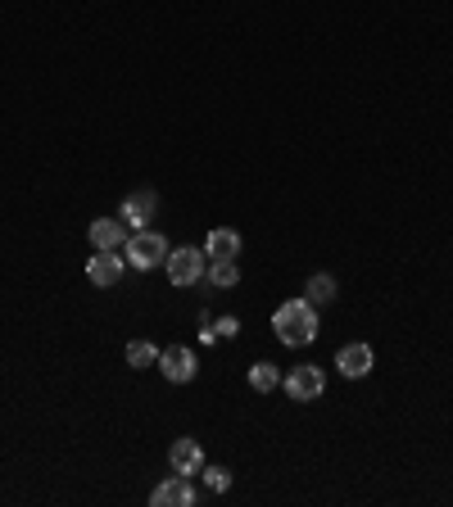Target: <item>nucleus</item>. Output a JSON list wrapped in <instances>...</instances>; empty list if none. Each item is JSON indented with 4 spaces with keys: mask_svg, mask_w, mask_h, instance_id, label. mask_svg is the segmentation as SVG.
<instances>
[{
    "mask_svg": "<svg viewBox=\"0 0 453 507\" xmlns=\"http://www.w3.org/2000/svg\"><path fill=\"white\" fill-rule=\"evenodd\" d=\"M272 331L281 344L299 349V344H313L317 340V308L299 295V299H286L277 313H272Z\"/></svg>",
    "mask_w": 453,
    "mask_h": 507,
    "instance_id": "obj_1",
    "label": "nucleus"
},
{
    "mask_svg": "<svg viewBox=\"0 0 453 507\" xmlns=\"http://www.w3.org/2000/svg\"><path fill=\"white\" fill-rule=\"evenodd\" d=\"M168 249H173V245H168L159 231L141 227V231H132V236H127V245H123V258H127L137 272H150V268L168 263Z\"/></svg>",
    "mask_w": 453,
    "mask_h": 507,
    "instance_id": "obj_2",
    "label": "nucleus"
},
{
    "mask_svg": "<svg viewBox=\"0 0 453 507\" xmlns=\"http://www.w3.org/2000/svg\"><path fill=\"white\" fill-rule=\"evenodd\" d=\"M164 272H168V281L177 286V290H191L195 281H204V272H209V254L204 249H168V263H164Z\"/></svg>",
    "mask_w": 453,
    "mask_h": 507,
    "instance_id": "obj_3",
    "label": "nucleus"
},
{
    "mask_svg": "<svg viewBox=\"0 0 453 507\" xmlns=\"http://www.w3.org/2000/svg\"><path fill=\"white\" fill-rule=\"evenodd\" d=\"M281 385H286V394H290V399L313 403V399H322V390H326V371H322V367H313V362H299L290 376H281Z\"/></svg>",
    "mask_w": 453,
    "mask_h": 507,
    "instance_id": "obj_4",
    "label": "nucleus"
},
{
    "mask_svg": "<svg viewBox=\"0 0 453 507\" xmlns=\"http://www.w3.org/2000/svg\"><path fill=\"white\" fill-rule=\"evenodd\" d=\"M159 371H164L173 385H186V380H195L200 362H195V353H191L186 344H168V349H159Z\"/></svg>",
    "mask_w": 453,
    "mask_h": 507,
    "instance_id": "obj_5",
    "label": "nucleus"
},
{
    "mask_svg": "<svg viewBox=\"0 0 453 507\" xmlns=\"http://www.w3.org/2000/svg\"><path fill=\"white\" fill-rule=\"evenodd\" d=\"M123 268H127V258L118 249H96L91 263H87V281L91 286H118L123 281Z\"/></svg>",
    "mask_w": 453,
    "mask_h": 507,
    "instance_id": "obj_6",
    "label": "nucleus"
},
{
    "mask_svg": "<svg viewBox=\"0 0 453 507\" xmlns=\"http://www.w3.org/2000/svg\"><path fill=\"white\" fill-rule=\"evenodd\" d=\"M150 507H195V484L191 475H173L150 489Z\"/></svg>",
    "mask_w": 453,
    "mask_h": 507,
    "instance_id": "obj_7",
    "label": "nucleus"
},
{
    "mask_svg": "<svg viewBox=\"0 0 453 507\" xmlns=\"http://www.w3.org/2000/svg\"><path fill=\"white\" fill-rule=\"evenodd\" d=\"M372 362H376L372 344H344V349L335 353V371H340L344 380H363V376L372 371Z\"/></svg>",
    "mask_w": 453,
    "mask_h": 507,
    "instance_id": "obj_8",
    "label": "nucleus"
},
{
    "mask_svg": "<svg viewBox=\"0 0 453 507\" xmlns=\"http://www.w3.org/2000/svg\"><path fill=\"white\" fill-rule=\"evenodd\" d=\"M127 236H132V227H127L123 218H96L91 231H87V240H91L96 249H123Z\"/></svg>",
    "mask_w": 453,
    "mask_h": 507,
    "instance_id": "obj_9",
    "label": "nucleus"
},
{
    "mask_svg": "<svg viewBox=\"0 0 453 507\" xmlns=\"http://www.w3.org/2000/svg\"><path fill=\"white\" fill-rule=\"evenodd\" d=\"M168 462H173L177 475H191V480H195V475L204 471V448H200L195 439H177V444L168 448Z\"/></svg>",
    "mask_w": 453,
    "mask_h": 507,
    "instance_id": "obj_10",
    "label": "nucleus"
},
{
    "mask_svg": "<svg viewBox=\"0 0 453 507\" xmlns=\"http://www.w3.org/2000/svg\"><path fill=\"white\" fill-rule=\"evenodd\" d=\"M155 209H159V195H155V191H137V195H127V204H123V222H127L132 231H141V227L155 218Z\"/></svg>",
    "mask_w": 453,
    "mask_h": 507,
    "instance_id": "obj_11",
    "label": "nucleus"
},
{
    "mask_svg": "<svg viewBox=\"0 0 453 507\" xmlns=\"http://www.w3.org/2000/svg\"><path fill=\"white\" fill-rule=\"evenodd\" d=\"M204 254H209V258H236V254H241V231H231V227H213L209 240H204Z\"/></svg>",
    "mask_w": 453,
    "mask_h": 507,
    "instance_id": "obj_12",
    "label": "nucleus"
},
{
    "mask_svg": "<svg viewBox=\"0 0 453 507\" xmlns=\"http://www.w3.org/2000/svg\"><path fill=\"white\" fill-rule=\"evenodd\" d=\"M335 295H340V286H335V277H331V272H317V277H308V286H304V299H308L313 308L335 304Z\"/></svg>",
    "mask_w": 453,
    "mask_h": 507,
    "instance_id": "obj_13",
    "label": "nucleus"
},
{
    "mask_svg": "<svg viewBox=\"0 0 453 507\" xmlns=\"http://www.w3.org/2000/svg\"><path fill=\"white\" fill-rule=\"evenodd\" d=\"M218 290H231L236 281H241V268H236V258H209V272H204Z\"/></svg>",
    "mask_w": 453,
    "mask_h": 507,
    "instance_id": "obj_14",
    "label": "nucleus"
},
{
    "mask_svg": "<svg viewBox=\"0 0 453 507\" xmlns=\"http://www.w3.org/2000/svg\"><path fill=\"white\" fill-rule=\"evenodd\" d=\"M250 385H254L259 394H268V390L281 385V371H277L272 362H254V367H250Z\"/></svg>",
    "mask_w": 453,
    "mask_h": 507,
    "instance_id": "obj_15",
    "label": "nucleus"
},
{
    "mask_svg": "<svg viewBox=\"0 0 453 507\" xmlns=\"http://www.w3.org/2000/svg\"><path fill=\"white\" fill-rule=\"evenodd\" d=\"M127 362H132V367H155V362H159V349H155L150 340H132V344H127Z\"/></svg>",
    "mask_w": 453,
    "mask_h": 507,
    "instance_id": "obj_16",
    "label": "nucleus"
},
{
    "mask_svg": "<svg viewBox=\"0 0 453 507\" xmlns=\"http://www.w3.org/2000/svg\"><path fill=\"white\" fill-rule=\"evenodd\" d=\"M200 475H204V484H209L213 493H222V489H231V471H227V466H204Z\"/></svg>",
    "mask_w": 453,
    "mask_h": 507,
    "instance_id": "obj_17",
    "label": "nucleus"
},
{
    "mask_svg": "<svg viewBox=\"0 0 453 507\" xmlns=\"http://www.w3.org/2000/svg\"><path fill=\"white\" fill-rule=\"evenodd\" d=\"M209 331H213V340H231V335L241 331V322H236V317H218Z\"/></svg>",
    "mask_w": 453,
    "mask_h": 507,
    "instance_id": "obj_18",
    "label": "nucleus"
}]
</instances>
